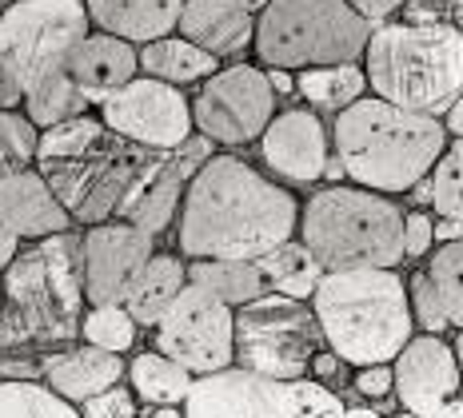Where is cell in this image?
<instances>
[{"label":"cell","mask_w":463,"mask_h":418,"mask_svg":"<svg viewBox=\"0 0 463 418\" xmlns=\"http://www.w3.org/2000/svg\"><path fill=\"white\" fill-rule=\"evenodd\" d=\"M180 203V251L192 259L256 264L292 239L300 219L296 200L236 155H208Z\"/></svg>","instance_id":"1"},{"label":"cell","mask_w":463,"mask_h":418,"mask_svg":"<svg viewBox=\"0 0 463 418\" xmlns=\"http://www.w3.org/2000/svg\"><path fill=\"white\" fill-rule=\"evenodd\" d=\"M0 295V351L72 343L84 319L80 236L56 231L36 239L5 267Z\"/></svg>","instance_id":"2"},{"label":"cell","mask_w":463,"mask_h":418,"mask_svg":"<svg viewBox=\"0 0 463 418\" xmlns=\"http://www.w3.org/2000/svg\"><path fill=\"white\" fill-rule=\"evenodd\" d=\"M443 148L448 132L436 116L395 108L380 96H360L335 120V160L368 191H411L431 176Z\"/></svg>","instance_id":"3"},{"label":"cell","mask_w":463,"mask_h":418,"mask_svg":"<svg viewBox=\"0 0 463 418\" xmlns=\"http://www.w3.org/2000/svg\"><path fill=\"white\" fill-rule=\"evenodd\" d=\"M312 315L327 351L347 367L392 363L416 335L408 283L395 275V267L324 271L312 291Z\"/></svg>","instance_id":"4"},{"label":"cell","mask_w":463,"mask_h":418,"mask_svg":"<svg viewBox=\"0 0 463 418\" xmlns=\"http://www.w3.org/2000/svg\"><path fill=\"white\" fill-rule=\"evenodd\" d=\"M368 84L395 108L439 116L463 92V33L456 24H383L368 36Z\"/></svg>","instance_id":"5"},{"label":"cell","mask_w":463,"mask_h":418,"mask_svg":"<svg viewBox=\"0 0 463 418\" xmlns=\"http://www.w3.org/2000/svg\"><path fill=\"white\" fill-rule=\"evenodd\" d=\"M300 243L324 271L395 267L403 259V216L368 188H324L307 200Z\"/></svg>","instance_id":"6"},{"label":"cell","mask_w":463,"mask_h":418,"mask_svg":"<svg viewBox=\"0 0 463 418\" xmlns=\"http://www.w3.org/2000/svg\"><path fill=\"white\" fill-rule=\"evenodd\" d=\"M252 36L268 68H324L364 56L372 24L347 0H272Z\"/></svg>","instance_id":"7"},{"label":"cell","mask_w":463,"mask_h":418,"mask_svg":"<svg viewBox=\"0 0 463 418\" xmlns=\"http://www.w3.org/2000/svg\"><path fill=\"white\" fill-rule=\"evenodd\" d=\"M89 36L80 0H16L0 13V112L24 100L36 80L61 72L76 41Z\"/></svg>","instance_id":"8"},{"label":"cell","mask_w":463,"mask_h":418,"mask_svg":"<svg viewBox=\"0 0 463 418\" xmlns=\"http://www.w3.org/2000/svg\"><path fill=\"white\" fill-rule=\"evenodd\" d=\"M324 335L312 307L300 299L264 291L252 303L236 307L232 323V363L264 378H307V367L320 355Z\"/></svg>","instance_id":"9"},{"label":"cell","mask_w":463,"mask_h":418,"mask_svg":"<svg viewBox=\"0 0 463 418\" xmlns=\"http://www.w3.org/2000/svg\"><path fill=\"white\" fill-rule=\"evenodd\" d=\"M184 418H344V403L316 378L284 383L228 367L192 383Z\"/></svg>","instance_id":"10"},{"label":"cell","mask_w":463,"mask_h":418,"mask_svg":"<svg viewBox=\"0 0 463 418\" xmlns=\"http://www.w3.org/2000/svg\"><path fill=\"white\" fill-rule=\"evenodd\" d=\"M152 152L156 148H140V144H128L124 135L104 132L89 152L72 155V160L41 163V180L72 219L96 228V223L116 216L124 191L132 188V180H137V172Z\"/></svg>","instance_id":"11"},{"label":"cell","mask_w":463,"mask_h":418,"mask_svg":"<svg viewBox=\"0 0 463 418\" xmlns=\"http://www.w3.org/2000/svg\"><path fill=\"white\" fill-rule=\"evenodd\" d=\"M232 323H236V311L228 303L184 283L176 303L156 323V351L180 363L192 378L220 375L232 367Z\"/></svg>","instance_id":"12"},{"label":"cell","mask_w":463,"mask_h":418,"mask_svg":"<svg viewBox=\"0 0 463 418\" xmlns=\"http://www.w3.org/2000/svg\"><path fill=\"white\" fill-rule=\"evenodd\" d=\"M276 92L268 72L252 64H232L224 72H212L204 92L192 104V124L204 140L216 144H248L272 124Z\"/></svg>","instance_id":"13"},{"label":"cell","mask_w":463,"mask_h":418,"mask_svg":"<svg viewBox=\"0 0 463 418\" xmlns=\"http://www.w3.org/2000/svg\"><path fill=\"white\" fill-rule=\"evenodd\" d=\"M104 128L124 135L128 144L140 148L172 152L192 135V108L172 84L152 80V76H137L109 100H100Z\"/></svg>","instance_id":"14"},{"label":"cell","mask_w":463,"mask_h":418,"mask_svg":"<svg viewBox=\"0 0 463 418\" xmlns=\"http://www.w3.org/2000/svg\"><path fill=\"white\" fill-rule=\"evenodd\" d=\"M392 395L416 418H463L459 363L439 335H411L392 367Z\"/></svg>","instance_id":"15"},{"label":"cell","mask_w":463,"mask_h":418,"mask_svg":"<svg viewBox=\"0 0 463 418\" xmlns=\"http://www.w3.org/2000/svg\"><path fill=\"white\" fill-rule=\"evenodd\" d=\"M208 144L212 140H204V135H188L180 148L152 152L148 160H144V168L137 172V180H132V188L124 191L120 208H116L120 223H132V228L148 231V236L168 228L180 200H184L188 180L196 176L200 163L208 160Z\"/></svg>","instance_id":"16"},{"label":"cell","mask_w":463,"mask_h":418,"mask_svg":"<svg viewBox=\"0 0 463 418\" xmlns=\"http://www.w3.org/2000/svg\"><path fill=\"white\" fill-rule=\"evenodd\" d=\"M80 251H84V299L92 307L124 303L132 279L156 255L152 236L132 228V223H96L80 239Z\"/></svg>","instance_id":"17"},{"label":"cell","mask_w":463,"mask_h":418,"mask_svg":"<svg viewBox=\"0 0 463 418\" xmlns=\"http://www.w3.org/2000/svg\"><path fill=\"white\" fill-rule=\"evenodd\" d=\"M69 211L56 203L36 172H16L0 180V271L16 259L21 239H44L69 231Z\"/></svg>","instance_id":"18"},{"label":"cell","mask_w":463,"mask_h":418,"mask_svg":"<svg viewBox=\"0 0 463 418\" xmlns=\"http://www.w3.org/2000/svg\"><path fill=\"white\" fill-rule=\"evenodd\" d=\"M264 140H260V152H264L268 168L279 172L292 183H312L324 176L327 168V132L324 124L316 120V112L292 108L284 116H272Z\"/></svg>","instance_id":"19"},{"label":"cell","mask_w":463,"mask_h":418,"mask_svg":"<svg viewBox=\"0 0 463 418\" xmlns=\"http://www.w3.org/2000/svg\"><path fill=\"white\" fill-rule=\"evenodd\" d=\"M137 52H132L128 41L109 33H96L76 41V48L64 60V72L76 84V92L84 96L89 104L109 100L112 92H120L128 80H137Z\"/></svg>","instance_id":"20"},{"label":"cell","mask_w":463,"mask_h":418,"mask_svg":"<svg viewBox=\"0 0 463 418\" xmlns=\"http://www.w3.org/2000/svg\"><path fill=\"white\" fill-rule=\"evenodd\" d=\"M41 375H44L48 391H56L64 403H89L92 395L109 391V386H116L124 378V358L84 343V347L44 355Z\"/></svg>","instance_id":"21"},{"label":"cell","mask_w":463,"mask_h":418,"mask_svg":"<svg viewBox=\"0 0 463 418\" xmlns=\"http://www.w3.org/2000/svg\"><path fill=\"white\" fill-rule=\"evenodd\" d=\"M176 28L184 33V41L204 48L216 60L220 56H236L240 48H248V41H252V33H256L252 13L240 8L236 0H184Z\"/></svg>","instance_id":"22"},{"label":"cell","mask_w":463,"mask_h":418,"mask_svg":"<svg viewBox=\"0 0 463 418\" xmlns=\"http://www.w3.org/2000/svg\"><path fill=\"white\" fill-rule=\"evenodd\" d=\"M180 8H184V0H89L84 13L109 36H120L128 44L132 41L152 44L176 28Z\"/></svg>","instance_id":"23"},{"label":"cell","mask_w":463,"mask_h":418,"mask_svg":"<svg viewBox=\"0 0 463 418\" xmlns=\"http://www.w3.org/2000/svg\"><path fill=\"white\" fill-rule=\"evenodd\" d=\"M188 283V267L176 255H152L144 271L132 279L128 295H124V311L132 315L137 327H156L164 319V311L176 303V295Z\"/></svg>","instance_id":"24"},{"label":"cell","mask_w":463,"mask_h":418,"mask_svg":"<svg viewBox=\"0 0 463 418\" xmlns=\"http://www.w3.org/2000/svg\"><path fill=\"white\" fill-rule=\"evenodd\" d=\"M260 275H264V287L272 291V295H288V299H312L316 283L324 279V267L312 259V251L304 247V243H279L272 247L268 255L256 259Z\"/></svg>","instance_id":"25"},{"label":"cell","mask_w":463,"mask_h":418,"mask_svg":"<svg viewBox=\"0 0 463 418\" xmlns=\"http://www.w3.org/2000/svg\"><path fill=\"white\" fill-rule=\"evenodd\" d=\"M137 64L152 80H164V84H192V80H204V76L220 72L216 68V56H208L204 48H196L192 41H172V36H160V41L144 44V52L137 56Z\"/></svg>","instance_id":"26"},{"label":"cell","mask_w":463,"mask_h":418,"mask_svg":"<svg viewBox=\"0 0 463 418\" xmlns=\"http://www.w3.org/2000/svg\"><path fill=\"white\" fill-rule=\"evenodd\" d=\"M188 283L216 295L220 303H228L232 311L252 303V299L264 295V275H260L256 264H236V259H196L188 267Z\"/></svg>","instance_id":"27"},{"label":"cell","mask_w":463,"mask_h":418,"mask_svg":"<svg viewBox=\"0 0 463 418\" xmlns=\"http://www.w3.org/2000/svg\"><path fill=\"white\" fill-rule=\"evenodd\" d=\"M128 378H132V395H140L152 406H184L192 383H196L184 367L164 358L160 351H144L132 358Z\"/></svg>","instance_id":"28"},{"label":"cell","mask_w":463,"mask_h":418,"mask_svg":"<svg viewBox=\"0 0 463 418\" xmlns=\"http://www.w3.org/2000/svg\"><path fill=\"white\" fill-rule=\"evenodd\" d=\"M364 84H368V76H364L360 64H324V68H304L300 80H296V88L307 104H316V108H347V104H355L364 96Z\"/></svg>","instance_id":"29"},{"label":"cell","mask_w":463,"mask_h":418,"mask_svg":"<svg viewBox=\"0 0 463 418\" xmlns=\"http://www.w3.org/2000/svg\"><path fill=\"white\" fill-rule=\"evenodd\" d=\"M24 108H28V124H33V128H52V124H64V120L84 116L89 100L76 92L69 72L61 68V72L44 76V80H36L33 88L24 92Z\"/></svg>","instance_id":"30"},{"label":"cell","mask_w":463,"mask_h":418,"mask_svg":"<svg viewBox=\"0 0 463 418\" xmlns=\"http://www.w3.org/2000/svg\"><path fill=\"white\" fill-rule=\"evenodd\" d=\"M0 418H80L72 403L33 378H0Z\"/></svg>","instance_id":"31"},{"label":"cell","mask_w":463,"mask_h":418,"mask_svg":"<svg viewBox=\"0 0 463 418\" xmlns=\"http://www.w3.org/2000/svg\"><path fill=\"white\" fill-rule=\"evenodd\" d=\"M423 275L436 287L443 315H448V327L463 330V239L459 243H439L436 255L428 259Z\"/></svg>","instance_id":"32"},{"label":"cell","mask_w":463,"mask_h":418,"mask_svg":"<svg viewBox=\"0 0 463 418\" xmlns=\"http://www.w3.org/2000/svg\"><path fill=\"white\" fill-rule=\"evenodd\" d=\"M104 132H109V128H104L100 120H89V116H76V120L52 124V128H44V135L36 140V163L72 160V155L89 152Z\"/></svg>","instance_id":"33"},{"label":"cell","mask_w":463,"mask_h":418,"mask_svg":"<svg viewBox=\"0 0 463 418\" xmlns=\"http://www.w3.org/2000/svg\"><path fill=\"white\" fill-rule=\"evenodd\" d=\"M80 335L89 347H100L109 355H124L132 343H137V323L120 303L112 307H92L89 315L80 319Z\"/></svg>","instance_id":"34"},{"label":"cell","mask_w":463,"mask_h":418,"mask_svg":"<svg viewBox=\"0 0 463 418\" xmlns=\"http://www.w3.org/2000/svg\"><path fill=\"white\" fill-rule=\"evenodd\" d=\"M428 180H431V208L443 219H463V135L451 148H443Z\"/></svg>","instance_id":"35"},{"label":"cell","mask_w":463,"mask_h":418,"mask_svg":"<svg viewBox=\"0 0 463 418\" xmlns=\"http://www.w3.org/2000/svg\"><path fill=\"white\" fill-rule=\"evenodd\" d=\"M36 140L41 132L28 124V116L0 112V180L28 172V163L36 160Z\"/></svg>","instance_id":"36"},{"label":"cell","mask_w":463,"mask_h":418,"mask_svg":"<svg viewBox=\"0 0 463 418\" xmlns=\"http://www.w3.org/2000/svg\"><path fill=\"white\" fill-rule=\"evenodd\" d=\"M408 307H411V323H416L423 335H439V330H448V315H443V303L436 295V287H431V279L416 271L408 283Z\"/></svg>","instance_id":"37"},{"label":"cell","mask_w":463,"mask_h":418,"mask_svg":"<svg viewBox=\"0 0 463 418\" xmlns=\"http://www.w3.org/2000/svg\"><path fill=\"white\" fill-rule=\"evenodd\" d=\"M80 418H137V395L128 391V386H109V391L92 395L89 403H84Z\"/></svg>","instance_id":"38"},{"label":"cell","mask_w":463,"mask_h":418,"mask_svg":"<svg viewBox=\"0 0 463 418\" xmlns=\"http://www.w3.org/2000/svg\"><path fill=\"white\" fill-rule=\"evenodd\" d=\"M431 228H436V219H428V211L403 216V255H411V259H423V255H428V247L436 243Z\"/></svg>","instance_id":"39"},{"label":"cell","mask_w":463,"mask_h":418,"mask_svg":"<svg viewBox=\"0 0 463 418\" xmlns=\"http://www.w3.org/2000/svg\"><path fill=\"white\" fill-rule=\"evenodd\" d=\"M352 386L360 391V398H388L392 395V363L360 367L352 378Z\"/></svg>","instance_id":"40"},{"label":"cell","mask_w":463,"mask_h":418,"mask_svg":"<svg viewBox=\"0 0 463 418\" xmlns=\"http://www.w3.org/2000/svg\"><path fill=\"white\" fill-rule=\"evenodd\" d=\"M307 371H312V378L320 386H327V391H335V386L344 383V371H347V363L340 355H332V351H320L312 358V367H307Z\"/></svg>","instance_id":"41"},{"label":"cell","mask_w":463,"mask_h":418,"mask_svg":"<svg viewBox=\"0 0 463 418\" xmlns=\"http://www.w3.org/2000/svg\"><path fill=\"white\" fill-rule=\"evenodd\" d=\"M403 13H408V21L403 24H443L439 16L448 13V0H403Z\"/></svg>","instance_id":"42"},{"label":"cell","mask_w":463,"mask_h":418,"mask_svg":"<svg viewBox=\"0 0 463 418\" xmlns=\"http://www.w3.org/2000/svg\"><path fill=\"white\" fill-rule=\"evenodd\" d=\"M347 8H355L368 24H383L392 13H400L403 0H347Z\"/></svg>","instance_id":"43"},{"label":"cell","mask_w":463,"mask_h":418,"mask_svg":"<svg viewBox=\"0 0 463 418\" xmlns=\"http://www.w3.org/2000/svg\"><path fill=\"white\" fill-rule=\"evenodd\" d=\"M431 236L439 243H459L463 239V219H439L436 228H431Z\"/></svg>","instance_id":"44"},{"label":"cell","mask_w":463,"mask_h":418,"mask_svg":"<svg viewBox=\"0 0 463 418\" xmlns=\"http://www.w3.org/2000/svg\"><path fill=\"white\" fill-rule=\"evenodd\" d=\"M268 84H272V92H276V96H288V92H296V80H292V76L284 72V68H272V72H268Z\"/></svg>","instance_id":"45"},{"label":"cell","mask_w":463,"mask_h":418,"mask_svg":"<svg viewBox=\"0 0 463 418\" xmlns=\"http://www.w3.org/2000/svg\"><path fill=\"white\" fill-rule=\"evenodd\" d=\"M443 116H448V124H443V132H456V135H463V92H459V100L451 104V108L443 112Z\"/></svg>","instance_id":"46"},{"label":"cell","mask_w":463,"mask_h":418,"mask_svg":"<svg viewBox=\"0 0 463 418\" xmlns=\"http://www.w3.org/2000/svg\"><path fill=\"white\" fill-rule=\"evenodd\" d=\"M344 418H383L380 411H375V406H344Z\"/></svg>","instance_id":"47"},{"label":"cell","mask_w":463,"mask_h":418,"mask_svg":"<svg viewBox=\"0 0 463 418\" xmlns=\"http://www.w3.org/2000/svg\"><path fill=\"white\" fill-rule=\"evenodd\" d=\"M411 200H416V203H431V180L428 176H423L416 188H411Z\"/></svg>","instance_id":"48"},{"label":"cell","mask_w":463,"mask_h":418,"mask_svg":"<svg viewBox=\"0 0 463 418\" xmlns=\"http://www.w3.org/2000/svg\"><path fill=\"white\" fill-rule=\"evenodd\" d=\"M448 13L456 16V28L463 33V0H448Z\"/></svg>","instance_id":"49"},{"label":"cell","mask_w":463,"mask_h":418,"mask_svg":"<svg viewBox=\"0 0 463 418\" xmlns=\"http://www.w3.org/2000/svg\"><path fill=\"white\" fill-rule=\"evenodd\" d=\"M152 418H184V411H176V406H156Z\"/></svg>","instance_id":"50"},{"label":"cell","mask_w":463,"mask_h":418,"mask_svg":"<svg viewBox=\"0 0 463 418\" xmlns=\"http://www.w3.org/2000/svg\"><path fill=\"white\" fill-rule=\"evenodd\" d=\"M451 351H456V363H459V386H463V330H459V339H456V347H451Z\"/></svg>","instance_id":"51"},{"label":"cell","mask_w":463,"mask_h":418,"mask_svg":"<svg viewBox=\"0 0 463 418\" xmlns=\"http://www.w3.org/2000/svg\"><path fill=\"white\" fill-rule=\"evenodd\" d=\"M236 5H240V8H248V13H256V8H268L272 0H236Z\"/></svg>","instance_id":"52"},{"label":"cell","mask_w":463,"mask_h":418,"mask_svg":"<svg viewBox=\"0 0 463 418\" xmlns=\"http://www.w3.org/2000/svg\"><path fill=\"white\" fill-rule=\"evenodd\" d=\"M388 418H416V414H408V411H400V414H388Z\"/></svg>","instance_id":"53"},{"label":"cell","mask_w":463,"mask_h":418,"mask_svg":"<svg viewBox=\"0 0 463 418\" xmlns=\"http://www.w3.org/2000/svg\"><path fill=\"white\" fill-rule=\"evenodd\" d=\"M5 5H16V0H0V8H5Z\"/></svg>","instance_id":"54"},{"label":"cell","mask_w":463,"mask_h":418,"mask_svg":"<svg viewBox=\"0 0 463 418\" xmlns=\"http://www.w3.org/2000/svg\"><path fill=\"white\" fill-rule=\"evenodd\" d=\"M0 303H5V295H0Z\"/></svg>","instance_id":"55"}]
</instances>
